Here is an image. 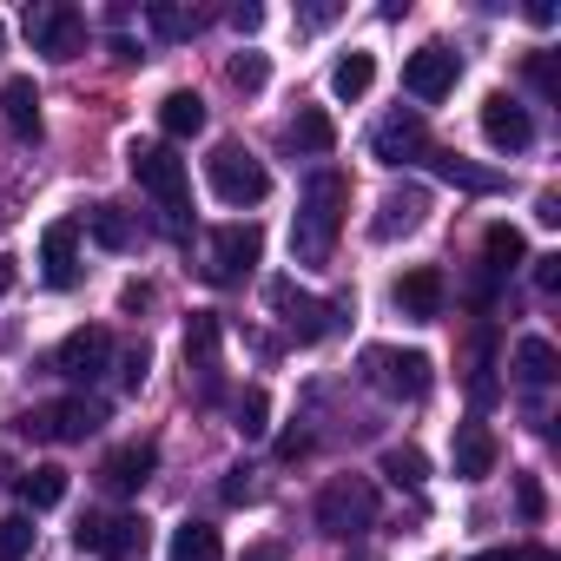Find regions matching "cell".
<instances>
[{
    "label": "cell",
    "mask_w": 561,
    "mask_h": 561,
    "mask_svg": "<svg viewBox=\"0 0 561 561\" xmlns=\"http://www.w3.org/2000/svg\"><path fill=\"white\" fill-rule=\"evenodd\" d=\"M508 561H561L554 548H508Z\"/></svg>",
    "instance_id": "obj_46"
},
{
    "label": "cell",
    "mask_w": 561,
    "mask_h": 561,
    "mask_svg": "<svg viewBox=\"0 0 561 561\" xmlns=\"http://www.w3.org/2000/svg\"><path fill=\"white\" fill-rule=\"evenodd\" d=\"M119 305H126V311H152V285H126Z\"/></svg>",
    "instance_id": "obj_42"
},
{
    "label": "cell",
    "mask_w": 561,
    "mask_h": 561,
    "mask_svg": "<svg viewBox=\"0 0 561 561\" xmlns=\"http://www.w3.org/2000/svg\"><path fill=\"white\" fill-rule=\"evenodd\" d=\"M370 159H383V165H423V159H430V126H423V113H416V106L383 113L377 133H370Z\"/></svg>",
    "instance_id": "obj_13"
},
{
    "label": "cell",
    "mask_w": 561,
    "mask_h": 561,
    "mask_svg": "<svg viewBox=\"0 0 561 561\" xmlns=\"http://www.w3.org/2000/svg\"><path fill=\"white\" fill-rule=\"evenodd\" d=\"M152 541V528L139 515H119V508H87L80 528H73V548L93 554V561H139Z\"/></svg>",
    "instance_id": "obj_5"
},
{
    "label": "cell",
    "mask_w": 561,
    "mask_h": 561,
    "mask_svg": "<svg viewBox=\"0 0 561 561\" xmlns=\"http://www.w3.org/2000/svg\"><path fill=\"white\" fill-rule=\"evenodd\" d=\"M449 456H456V476H462V482H482V476H495L502 443H495V430H489V423H456Z\"/></svg>",
    "instance_id": "obj_20"
},
{
    "label": "cell",
    "mask_w": 561,
    "mask_h": 561,
    "mask_svg": "<svg viewBox=\"0 0 561 561\" xmlns=\"http://www.w3.org/2000/svg\"><path fill=\"white\" fill-rule=\"evenodd\" d=\"M244 561H285V548H271V541H264V548H244Z\"/></svg>",
    "instance_id": "obj_47"
},
{
    "label": "cell",
    "mask_w": 561,
    "mask_h": 561,
    "mask_svg": "<svg viewBox=\"0 0 561 561\" xmlns=\"http://www.w3.org/2000/svg\"><path fill=\"white\" fill-rule=\"evenodd\" d=\"M100 423H106V410L93 397H60V403H41V410L21 416V430L41 436V443H87Z\"/></svg>",
    "instance_id": "obj_9"
},
{
    "label": "cell",
    "mask_w": 561,
    "mask_h": 561,
    "mask_svg": "<svg viewBox=\"0 0 561 561\" xmlns=\"http://www.w3.org/2000/svg\"><path fill=\"white\" fill-rule=\"evenodd\" d=\"M106 364H113V331H106V324H80V331H67L60 351L47 357V370L67 377V383H93V377H106Z\"/></svg>",
    "instance_id": "obj_10"
},
{
    "label": "cell",
    "mask_w": 561,
    "mask_h": 561,
    "mask_svg": "<svg viewBox=\"0 0 561 561\" xmlns=\"http://www.w3.org/2000/svg\"><path fill=\"white\" fill-rule=\"evenodd\" d=\"M264 298H271V311L285 318V331L298 337V344H324L331 331H337V311H351V298H337V305H324V298H311V291H298L291 277H271L264 285Z\"/></svg>",
    "instance_id": "obj_7"
},
{
    "label": "cell",
    "mask_w": 561,
    "mask_h": 561,
    "mask_svg": "<svg viewBox=\"0 0 561 561\" xmlns=\"http://www.w3.org/2000/svg\"><path fill=\"white\" fill-rule=\"evenodd\" d=\"M14 291V257H0V298Z\"/></svg>",
    "instance_id": "obj_48"
},
{
    "label": "cell",
    "mask_w": 561,
    "mask_h": 561,
    "mask_svg": "<svg viewBox=\"0 0 561 561\" xmlns=\"http://www.w3.org/2000/svg\"><path fill=\"white\" fill-rule=\"evenodd\" d=\"M0 113H8V126H14L21 139H34V133H41V87H34L27 73H14L8 87H0Z\"/></svg>",
    "instance_id": "obj_23"
},
{
    "label": "cell",
    "mask_w": 561,
    "mask_h": 561,
    "mask_svg": "<svg viewBox=\"0 0 561 561\" xmlns=\"http://www.w3.org/2000/svg\"><path fill=\"white\" fill-rule=\"evenodd\" d=\"M159 133H165V139H198V133H205V100H198L192 87H172V93L159 100Z\"/></svg>",
    "instance_id": "obj_22"
},
{
    "label": "cell",
    "mask_w": 561,
    "mask_h": 561,
    "mask_svg": "<svg viewBox=\"0 0 561 561\" xmlns=\"http://www.w3.org/2000/svg\"><path fill=\"white\" fill-rule=\"evenodd\" d=\"M370 87H377V60H370V54H344V60L331 67V93H337L344 106H357Z\"/></svg>",
    "instance_id": "obj_25"
},
{
    "label": "cell",
    "mask_w": 561,
    "mask_h": 561,
    "mask_svg": "<svg viewBox=\"0 0 561 561\" xmlns=\"http://www.w3.org/2000/svg\"><path fill=\"white\" fill-rule=\"evenodd\" d=\"M535 218H541V225H561V198H554V192H541V205H535Z\"/></svg>",
    "instance_id": "obj_45"
},
{
    "label": "cell",
    "mask_w": 561,
    "mask_h": 561,
    "mask_svg": "<svg viewBox=\"0 0 561 561\" xmlns=\"http://www.w3.org/2000/svg\"><path fill=\"white\" fill-rule=\"evenodd\" d=\"M244 476H251V469H231V476H225V502H251V495H257Z\"/></svg>",
    "instance_id": "obj_41"
},
{
    "label": "cell",
    "mask_w": 561,
    "mask_h": 561,
    "mask_svg": "<svg viewBox=\"0 0 561 561\" xmlns=\"http://www.w3.org/2000/svg\"><path fill=\"white\" fill-rule=\"evenodd\" d=\"M305 449H311V436H305V430H291V436H285V443H277V456H285V462H298V456H305Z\"/></svg>",
    "instance_id": "obj_43"
},
{
    "label": "cell",
    "mask_w": 561,
    "mask_h": 561,
    "mask_svg": "<svg viewBox=\"0 0 561 561\" xmlns=\"http://www.w3.org/2000/svg\"><path fill=\"white\" fill-rule=\"evenodd\" d=\"M482 251H489V277H508V271L528 257V244H522V231H515V225H489Z\"/></svg>",
    "instance_id": "obj_31"
},
{
    "label": "cell",
    "mask_w": 561,
    "mask_h": 561,
    "mask_svg": "<svg viewBox=\"0 0 561 561\" xmlns=\"http://www.w3.org/2000/svg\"><path fill=\"white\" fill-rule=\"evenodd\" d=\"M41 277H47V291L80 285V218H60L41 231Z\"/></svg>",
    "instance_id": "obj_15"
},
{
    "label": "cell",
    "mask_w": 561,
    "mask_h": 561,
    "mask_svg": "<svg viewBox=\"0 0 561 561\" xmlns=\"http://www.w3.org/2000/svg\"><path fill=\"white\" fill-rule=\"evenodd\" d=\"M285 146H291L298 159H324V152L337 146V126H331V113H324V106H298V113L285 119Z\"/></svg>",
    "instance_id": "obj_21"
},
{
    "label": "cell",
    "mask_w": 561,
    "mask_h": 561,
    "mask_svg": "<svg viewBox=\"0 0 561 561\" xmlns=\"http://www.w3.org/2000/svg\"><path fill=\"white\" fill-rule=\"evenodd\" d=\"M423 165H430L436 179H449V185H462V192H495V185H502L495 172H482V165H469L462 152H436V146H430V159H423Z\"/></svg>",
    "instance_id": "obj_26"
},
{
    "label": "cell",
    "mask_w": 561,
    "mask_h": 561,
    "mask_svg": "<svg viewBox=\"0 0 561 561\" xmlns=\"http://www.w3.org/2000/svg\"><path fill=\"white\" fill-rule=\"evenodd\" d=\"M146 370H152V351H146V344H133V351H126V364H119L126 390H139V383H146Z\"/></svg>",
    "instance_id": "obj_38"
},
{
    "label": "cell",
    "mask_w": 561,
    "mask_h": 561,
    "mask_svg": "<svg viewBox=\"0 0 561 561\" xmlns=\"http://www.w3.org/2000/svg\"><path fill=\"white\" fill-rule=\"evenodd\" d=\"M205 179H211L218 205H231V211H251V205L271 198V172H264V159H257L251 146H238V139H225V146L205 159Z\"/></svg>",
    "instance_id": "obj_3"
},
{
    "label": "cell",
    "mask_w": 561,
    "mask_h": 561,
    "mask_svg": "<svg viewBox=\"0 0 561 561\" xmlns=\"http://www.w3.org/2000/svg\"><path fill=\"white\" fill-rule=\"evenodd\" d=\"M397 311L410 324H436L443 318V271L436 264H416V271L397 277Z\"/></svg>",
    "instance_id": "obj_19"
},
{
    "label": "cell",
    "mask_w": 561,
    "mask_h": 561,
    "mask_svg": "<svg viewBox=\"0 0 561 561\" xmlns=\"http://www.w3.org/2000/svg\"><path fill=\"white\" fill-rule=\"evenodd\" d=\"M364 383L383 390L390 403H423L436 390V364L423 351H390V344H370L364 351Z\"/></svg>",
    "instance_id": "obj_4"
},
{
    "label": "cell",
    "mask_w": 561,
    "mask_h": 561,
    "mask_svg": "<svg viewBox=\"0 0 561 561\" xmlns=\"http://www.w3.org/2000/svg\"><path fill=\"white\" fill-rule=\"evenodd\" d=\"M172 561H225V541L211 522H179L172 528Z\"/></svg>",
    "instance_id": "obj_27"
},
{
    "label": "cell",
    "mask_w": 561,
    "mask_h": 561,
    "mask_svg": "<svg viewBox=\"0 0 561 561\" xmlns=\"http://www.w3.org/2000/svg\"><path fill=\"white\" fill-rule=\"evenodd\" d=\"M535 285L541 291H561V257H535Z\"/></svg>",
    "instance_id": "obj_40"
},
{
    "label": "cell",
    "mask_w": 561,
    "mask_h": 561,
    "mask_svg": "<svg viewBox=\"0 0 561 561\" xmlns=\"http://www.w3.org/2000/svg\"><path fill=\"white\" fill-rule=\"evenodd\" d=\"M152 469H159V443H119L106 462H100V482L113 489V495H139L146 482H152Z\"/></svg>",
    "instance_id": "obj_18"
},
{
    "label": "cell",
    "mask_w": 561,
    "mask_h": 561,
    "mask_svg": "<svg viewBox=\"0 0 561 561\" xmlns=\"http://www.w3.org/2000/svg\"><path fill=\"white\" fill-rule=\"evenodd\" d=\"M370 522H377V482L370 476H331L324 495H318V528L337 535V541H351Z\"/></svg>",
    "instance_id": "obj_6"
},
{
    "label": "cell",
    "mask_w": 561,
    "mask_h": 561,
    "mask_svg": "<svg viewBox=\"0 0 561 561\" xmlns=\"http://www.w3.org/2000/svg\"><path fill=\"white\" fill-rule=\"evenodd\" d=\"M126 172L139 179V192H152V198L165 205L172 225L192 211V172H185V159H179L172 146H159V139H133V146H126Z\"/></svg>",
    "instance_id": "obj_2"
},
{
    "label": "cell",
    "mask_w": 561,
    "mask_h": 561,
    "mask_svg": "<svg viewBox=\"0 0 561 561\" xmlns=\"http://www.w3.org/2000/svg\"><path fill=\"white\" fill-rule=\"evenodd\" d=\"M482 139H489L495 152H528V146H535V119H528V106L508 100V93H489V100H482Z\"/></svg>",
    "instance_id": "obj_16"
},
{
    "label": "cell",
    "mask_w": 561,
    "mask_h": 561,
    "mask_svg": "<svg viewBox=\"0 0 561 561\" xmlns=\"http://www.w3.org/2000/svg\"><path fill=\"white\" fill-rule=\"evenodd\" d=\"M218 344H225V324H218L211 311H192V324H185V370L198 377V397H205V403L225 390V364H218Z\"/></svg>",
    "instance_id": "obj_14"
},
{
    "label": "cell",
    "mask_w": 561,
    "mask_h": 561,
    "mask_svg": "<svg viewBox=\"0 0 561 561\" xmlns=\"http://www.w3.org/2000/svg\"><path fill=\"white\" fill-rule=\"evenodd\" d=\"M515 377H522L528 390H548V383L561 377V357H554V344H548V337H522V344H515Z\"/></svg>",
    "instance_id": "obj_24"
},
{
    "label": "cell",
    "mask_w": 561,
    "mask_h": 561,
    "mask_svg": "<svg viewBox=\"0 0 561 561\" xmlns=\"http://www.w3.org/2000/svg\"><path fill=\"white\" fill-rule=\"evenodd\" d=\"M515 508H522V522H541L548 515V495H541L535 476H515Z\"/></svg>",
    "instance_id": "obj_36"
},
{
    "label": "cell",
    "mask_w": 561,
    "mask_h": 561,
    "mask_svg": "<svg viewBox=\"0 0 561 561\" xmlns=\"http://www.w3.org/2000/svg\"><path fill=\"white\" fill-rule=\"evenodd\" d=\"M377 469H383V476H390L397 489H423V482H430V456H423L416 443H390Z\"/></svg>",
    "instance_id": "obj_28"
},
{
    "label": "cell",
    "mask_w": 561,
    "mask_h": 561,
    "mask_svg": "<svg viewBox=\"0 0 561 561\" xmlns=\"http://www.w3.org/2000/svg\"><path fill=\"white\" fill-rule=\"evenodd\" d=\"M146 21H152V34H159V41H192V34L205 27V14H198V8H172V0H152Z\"/></svg>",
    "instance_id": "obj_30"
},
{
    "label": "cell",
    "mask_w": 561,
    "mask_h": 561,
    "mask_svg": "<svg viewBox=\"0 0 561 561\" xmlns=\"http://www.w3.org/2000/svg\"><path fill=\"white\" fill-rule=\"evenodd\" d=\"M423 218H430V185H390V192L377 198V218H370V231L390 244V238L416 231Z\"/></svg>",
    "instance_id": "obj_17"
},
{
    "label": "cell",
    "mask_w": 561,
    "mask_h": 561,
    "mask_svg": "<svg viewBox=\"0 0 561 561\" xmlns=\"http://www.w3.org/2000/svg\"><path fill=\"white\" fill-rule=\"evenodd\" d=\"M528 80L541 87V100H561V73H554V60H548V54H535V60H528Z\"/></svg>",
    "instance_id": "obj_37"
},
{
    "label": "cell",
    "mask_w": 561,
    "mask_h": 561,
    "mask_svg": "<svg viewBox=\"0 0 561 561\" xmlns=\"http://www.w3.org/2000/svg\"><path fill=\"white\" fill-rule=\"evenodd\" d=\"M34 554V515H0V561Z\"/></svg>",
    "instance_id": "obj_34"
},
{
    "label": "cell",
    "mask_w": 561,
    "mask_h": 561,
    "mask_svg": "<svg viewBox=\"0 0 561 561\" xmlns=\"http://www.w3.org/2000/svg\"><path fill=\"white\" fill-rule=\"evenodd\" d=\"M257 257H264V231L257 225H218L205 238V277L211 285H238Z\"/></svg>",
    "instance_id": "obj_11"
},
{
    "label": "cell",
    "mask_w": 561,
    "mask_h": 561,
    "mask_svg": "<svg viewBox=\"0 0 561 561\" xmlns=\"http://www.w3.org/2000/svg\"><path fill=\"white\" fill-rule=\"evenodd\" d=\"M469 561H508V548H482V554H469Z\"/></svg>",
    "instance_id": "obj_49"
},
{
    "label": "cell",
    "mask_w": 561,
    "mask_h": 561,
    "mask_svg": "<svg viewBox=\"0 0 561 561\" xmlns=\"http://www.w3.org/2000/svg\"><path fill=\"white\" fill-rule=\"evenodd\" d=\"M21 495H27V508H60V502H67V469H60V462L27 469V476H21Z\"/></svg>",
    "instance_id": "obj_29"
},
{
    "label": "cell",
    "mask_w": 561,
    "mask_h": 561,
    "mask_svg": "<svg viewBox=\"0 0 561 561\" xmlns=\"http://www.w3.org/2000/svg\"><path fill=\"white\" fill-rule=\"evenodd\" d=\"M337 14H344V8H305V14H298V21H305V27H331V21H337Z\"/></svg>",
    "instance_id": "obj_44"
},
{
    "label": "cell",
    "mask_w": 561,
    "mask_h": 561,
    "mask_svg": "<svg viewBox=\"0 0 561 561\" xmlns=\"http://www.w3.org/2000/svg\"><path fill=\"white\" fill-rule=\"evenodd\" d=\"M231 27H238V34H257V27H264V8H251V0H238V8H231Z\"/></svg>",
    "instance_id": "obj_39"
},
{
    "label": "cell",
    "mask_w": 561,
    "mask_h": 561,
    "mask_svg": "<svg viewBox=\"0 0 561 561\" xmlns=\"http://www.w3.org/2000/svg\"><path fill=\"white\" fill-rule=\"evenodd\" d=\"M231 430H238L244 443H264V430H271V397H264L257 383H251V390L231 403Z\"/></svg>",
    "instance_id": "obj_32"
},
{
    "label": "cell",
    "mask_w": 561,
    "mask_h": 561,
    "mask_svg": "<svg viewBox=\"0 0 561 561\" xmlns=\"http://www.w3.org/2000/svg\"><path fill=\"white\" fill-rule=\"evenodd\" d=\"M225 80H231L238 93H264V80H271V67H264V54H231V67H225Z\"/></svg>",
    "instance_id": "obj_35"
},
{
    "label": "cell",
    "mask_w": 561,
    "mask_h": 561,
    "mask_svg": "<svg viewBox=\"0 0 561 561\" xmlns=\"http://www.w3.org/2000/svg\"><path fill=\"white\" fill-rule=\"evenodd\" d=\"M456 80H462V54H449L443 41H430V47H416V54L403 60V93H410V100H423V106L449 100V93H456Z\"/></svg>",
    "instance_id": "obj_12"
},
{
    "label": "cell",
    "mask_w": 561,
    "mask_h": 561,
    "mask_svg": "<svg viewBox=\"0 0 561 561\" xmlns=\"http://www.w3.org/2000/svg\"><path fill=\"white\" fill-rule=\"evenodd\" d=\"M21 27H27L34 54H47V60H80V47H87V14L67 8V0H41V8H27Z\"/></svg>",
    "instance_id": "obj_8"
},
{
    "label": "cell",
    "mask_w": 561,
    "mask_h": 561,
    "mask_svg": "<svg viewBox=\"0 0 561 561\" xmlns=\"http://www.w3.org/2000/svg\"><path fill=\"white\" fill-rule=\"evenodd\" d=\"M87 231H93L106 251H126V244H133V225H126L119 205H93V211H87Z\"/></svg>",
    "instance_id": "obj_33"
},
{
    "label": "cell",
    "mask_w": 561,
    "mask_h": 561,
    "mask_svg": "<svg viewBox=\"0 0 561 561\" xmlns=\"http://www.w3.org/2000/svg\"><path fill=\"white\" fill-rule=\"evenodd\" d=\"M344 211H351V179L344 172H311L305 179V198H298V225H291V257L298 264H331L337 251V231H344Z\"/></svg>",
    "instance_id": "obj_1"
}]
</instances>
